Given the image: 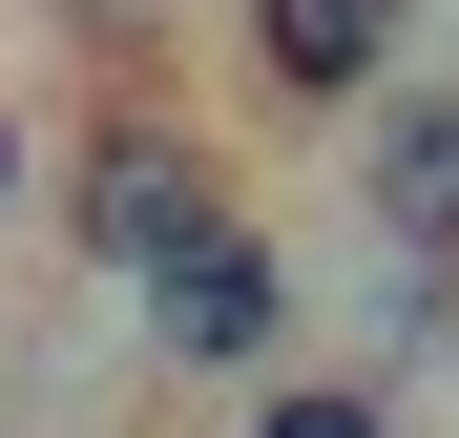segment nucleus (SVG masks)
Masks as SVG:
<instances>
[{"mask_svg":"<svg viewBox=\"0 0 459 438\" xmlns=\"http://www.w3.org/2000/svg\"><path fill=\"white\" fill-rule=\"evenodd\" d=\"M251 438H397V397H376V376H272Z\"/></svg>","mask_w":459,"mask_h":438,"instance_id":"obj_5","label":"nucleus"},{"mask_svg":"<svg viewBox=\"0 0 459 438\" xmlns=\"http://www.w3.org/2000/svg\"><path fill=\"white\" fill-rule=\"evenodd\" d=\"M251 84L292 125H376L418 84V0H251Z\"/></svg>","mask_w":459,"mask_h":438,"instance_id":"obj_3","label":"nucleus"},{"mask_svg":"<svg viewBox=\"0 0 459 438\" xmlns=\"http://www.w3.org/2000/svg\"><path fill=\"white\" fill-rule=\"evenodd\" d=\"M63 230H84V271H168V251H209L230 230V167H209V146L168 125V105H105L84 125V167H63Z\"/></svg>","mask_w":459,"mask_h":438,"instance_id":"obj_1","label":"nucleus"},{"mask_svg":"<svg viewBox=\"0 0 459 438\" xmlns=\"http://www.w3.org/2000/svg\"><path fill=\"white\" fill-rule=\"evenodd\" d=\"M84 21H105V42H126V21H168V0H84Z\"/></svg>","mask_w":459,"mask_h":438,"instance_id":"obj_6","label":"nucleus"},{"mask_svg":"<svg viewBox=\"0 0 459 438\" xmlns=\"http://www.w3.org/2000/svg\"><path fill=\"white\" fill-rule=\"evenodd\" d=\"M355 230L397 271H459V84H397L355 125Z\"/></svg>","mask_w":459,"mask_h":438,"instance_id":"obj_4","label":"nucleus"},{"mask_svg":"<svg viewBox=\"0 0 459 438\" xmlns=\"http://www.w3.org/2000/svg\"><path fill=\"white\" fill-rule=\"evenodd\" d=\"M0 209H22V125H0Z\"/></svg>","mask_w":459,"mask_h":438,"instance_id":"obj_7","label":"nucleus"},{"mask_svg":"<svg viewBox=\"0 0 459 438\" xmlns=\"http://www.w3.org/2000/svg\"><path fill=\"white\" fill-rule=\"evenodd\" d=\"M146 355H168V376H251V397H272V355H292V251L251 230V209H230L209 251L146 271Z\"/></svg>","mask_w":459,"mask_h":438,"instance_id":"obj_2","label":"nucleus"}]
</instances>
